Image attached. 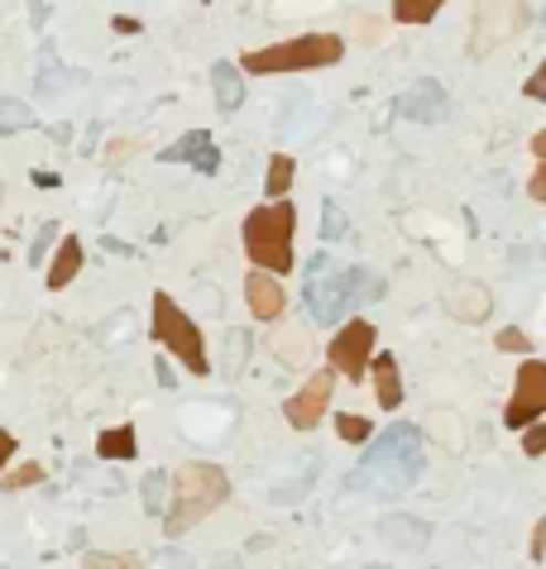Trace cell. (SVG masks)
Returning <instances> with one entry per match:
<instances>
[{"label":"cell","instance_id":"5","mask_svg":"<svg viewBox=\"0 0 546 569\" xmlns=\"http://www.w3.org/2000/svg\"><path fill=\"white\" fill-rule=\"evenodd\" d=\"M149 316H154V340L168 349V355H178V363L187 373H211V359H207V340H201V326L192 316L182 312L178 302L168 297V292H154V302H149Z\"/></svg>","mask_w":546,"mask_h":569},{"label":"cell","instance_id":"43","mask_svg":"<svg viewBox=\"0 0 546 569\" xmlns=\"http://www.w3.org/2000/svg\"><path fill=\"white\" fill-rule=\"evenodd\" d=\"M49 135H53V144H72V129H67V125H53Z\"/></svg>","mask_w":546,"mask_h":569},{"label":"cell","instance_id":"28","mask_svg":"<svg viewBox=\"0 0 546 569\" xmlns=\"http://www.w3.org/2000/svg\"><path fill=\"white\" fill-rule=\"evenodd\" d=\"M63 86H86V72H43L39 77V96H53Z\"/></svg>","mask_w":546,"mask_h":569},{"label":"cell","instance_id":"34","mask_svg":"<svg viewBox=\"0 0 546 569\" xmlns=\"http://www.w3.org/2000/svg\"><path fill=\"white\" fill-rule=\"evenodd\" d=\"M57 240V225L49 221V225H43L39 230V235H34V250H29V264H43V254H49V244Z\"/></svg>","mask_w":546,"mask_h":569},{"label":"cell","instance_id":"25","mask_svg":"<svg viewBox=\"0 0 546 569\" xmlns=\"http://www.w3.org/2000/svg\"><path fill=\"white\" fill-rule=\"evenodd\" d=\"M164 507H168V474L154 470V474H144V513L164 517Z\"/></svg>","mask_w":546,"mask_h":569},{"label":"cell","instance_id":"36","mask_svg":"<svg viewBox=\"0 0 546 569\" xmlns=\"http://www.w3.org/2000/svg\"><path fill=\"white\" fill-rule=\"evenodd\" d=\"M244 359H250V335H230V363H235V373L244 369Z\"/></svg>","mask_w":546,"mask_h":569},{"label":"cell","instance_id":"40","mask_svg":"<svg viewBox=\"0 0 546 569\" xmlns=\"http://www.w3.org/2000/svg\"><path fill=\"white\" fill-rule=\"evenodd\" d=\"M14 445H20V441H14V435H10L6 426H0V470H6V464H10V455H14Z\"/></svg>","mask_w":546,"mask_h":569},{"label":"cell","instance_id":"13","mask_svg":"<svg viewBox=\"0 0 546 569\" xmlns=\"http://www.w3.org/2000/svg\"><path fill=\"white\" fill-rule=\"evenodd\" d=\"M441 306L451 312L460 326H484L489 320V312H494V297H489V287L484 283H451L441 292Z\"/></svg>","mask_w":546,"mask_h":569},{"label":"cell","instance_id":"33","mask_svg":"<svg viewBox=\"0 0 546 569\" xmlns=\"http://www.w3.org/2000/svg\"><path fill=\"white\" fill-rule=\"evenodd\" d=\"M355 39H359V43H379V39H384V20H369V14H359V20H355Z\"/></svg>","mask_w":546,"mask_h":569},{"label":"cell","instance_id":"17","mask_svg":"<svg viewBox=\"0 0 546 569\" xmlns=\"http://www.w3.org/2000/svg\"><path fill=\"white\" fill-rule=\"evenodd\" d=\"M211 92H216V110L221 115H235L244 106V77L230 57H216L211 63Z\"/></svg>","mask_w":546,"mask_h":569},{"label":"cell","instance_id":"9","mask_svg":"<svg viewBox=\"0 0 546 569\" xmlns=\"http://www.w3.org/2000/svg\"><path fill=\"white\" fill-rule=\"evenodd\" d=\"M330 392H336V373L330 369H316L307 383H302L293 398L283 402V417H287V426L293 431H312L316 421L326 417V407H330Z\"/></svg>","mask_w":546,"mask_h":569},{"label":"cell","instance_id":"26","mask_svg":"<svg viewBox=\"0 0 546 569\" xmlns=\"http://www.w3.org/2000/svg\"><path fill=\"white\" fill-rule=\"evenodd\" d=\"M336 435H340L345 445H365L369 435H374V426H369L365 417H350V412H340V417H336Z\"/></svg>","mask_w":546,"mask_h":569},{"label":"cell","instance_id":"21","mask_svg":"<svg viewBox=\"0 0 546 569\" xmlns=\"http://www.w3.org/2000/svg\"><path fill=\"white\" fill-rule=\"evenodd\" d=\"M293 172H297L293 154H273V158H269V172H264V197H269V201L287 197V187H293Z\"/></svg>","mask_w":546,"mask_h":569},{"label":"cell","instance_id":"2","mask_svg":"<svg viewBox=\"0 0 546 569\" xmlns=\"http://www.w3.org/2000/svg\"><path fill=\"white\" fill-rule=\"evenodd\" d=\"M230 498V478L216 464H182L168 478V507H164V536H182L192 531L201 517H211L216 507Z\"/></svg>","mask_w":546,"mask_h":569},{"label":"cell","instance_id":"11","mask_svg":"<svg viewBox=\"0 0 546 569\" xmlns=\"http://www.w3.org/2000/svg\"><path fill=\"white\" fill-rule=\"evenodd\" d=\"M393 115L398 120H412V125H441L451 115V96H445L441 82H412L408 92L393 101Z\"/></svg>","mask_w":546,"mask_h":569},{"label":"cell","instance_id":"16","mask_svg":"<svg viewBox=\"0 0 546 569\" xmlns=\"http://www.w3.org/2000/svg\"><path fill=\"white\" fill-rule=\"evenodd\" d=\"M273 355H279L283 369H307L312 363V330L283 320V326L273 330Z\"/></svg>","mask_w":546,"mask_h":569},{"label":"cell","instance_id":"32","mask_svg":"<svg viewBox=\"0 0 546 569\" xmlns=\"http://www.w3.org/2000/svg\"><path fill=\"white\" fill-rule=\"evenodd\" d=\"M345 235V211L336 201H326V215H322V240H340Z\"/></svg>","mask_w":546,"mask_h":569},{"label":"cell","instance_id":"47","mask_svg":"<svg viewBox=\"0 0 546 569\" xmlns=\"http://www.w3.org/2000/svg\"><path fill=\"white\" fill-rule=\"evenodd\" d=\"M0 569H6V565H0Z\"/></svg>","mask_w":546,"mask_h":569},{"label":"cell","instance_id":"15","mask_svg":"<svg viewBox=\"0 0 546 569\" xmlns=\"http://www.w3.org/2000/svg\"><path fill=\"white\" fill-rule=\"evenodd\" d=\"M379 541H388L393 550H412V556H422L431 546V527L422 517H384L379 521Z\"/></svg>","mask_w":546,"mask_h":569},{"label":"cell","instance_id":"24","mask_svg":"<svg viewBox=\"0 0 546 569\" xmlns=\"http://www.w3.org/2000/svg\"><path fill=\"white\" fill-rule=\"evenodd\" d=\"M445 0H393V20L398 24H431Z\"/></svg>","mask_w":546,"mask_h":569},{"label":"cell","instance_id":"44","mask_svg":"<svg viewBox=\"0 0 546 569\" xmlns=\"http://www.w3.org/2000/svg\"><path fill=\"white\" fill-rule=\"evenodd\" d=\"M34 187H57V172H43V168H39V172H34Z\"/></svg>","mask_w":546,"mask_h":569},{"label":"cell","instance_id":"20","mask_svg":"<svg viewBox=\"0 0 546 569\" xmlns=\"http://www.w3.org/2000/svg\"><path fill=\"white\" fill-rule=\"evenodd\" d=\"M135 426H111V431H101V441H96V455L101 460H135Z\"/></svg>","mask_w":546,"mask_h":569},{"label":"cell","instance_id":"45","mask_svg":"<svg viewBox=\"0 0 546 569\" xmlns=\"http://www.w3.org/2000/svg\"><path fill=\"white\" fill-rule=\"evenodd\" d=\"M0 201H6V182H0Z\"/></svg>","mask_w":546,"mask_h":569},{"label":"cell","instance_id":"29","mask_svg":"<svg viewBox=\"0 0 546 569\" xmlns=\"http://www.w3.org/2000/svg\"><path fill=\"white\" fill-rule=\"evenodd\" d=\"M494 345L503 349V355H508V349H513V355H532V335L527 330H498Z\"/></svg>","mask_w":546,"mask_h":569},{"label":"cell","instance_id":"3","mask_svg":"<svg viewBox=\"0 0 546 569\" xmlns=\"http://www.w3.org/2000/svg\"><path fill=\"white\" fill-rule=\"evenodd\" d=\"M293 235H297V211L287 197L264 201L259 211L244 215V254H250L254 268L273 273V278H283L293 268Z\"/></svg>","mask_w":546,"mask_h":569},{"label":"cell","instance_id":"1","mask_svg":"<svg viewBox=\"0 0 546 569\" xmlns=\"http://www.w3.org/2000/svg\"><path fill=\"white\" fill-rule=\"evenodd\" d=\"M417 478H422V431L412 421H393L379 441H365V460L345 484L369 498H398Z\"/></svg>","mask_w":546,"mask_h":569},{"label":"cell","instance_id":"38","mask_svg":"<svg viewBox=\"0 0 546 569\" xmlns=\"http://www.w3.org/2000/svg\"><path fill=\"white\" fill-rule=\"evenodd\" d=\"M527 192H532V201H546V164H537V172H532V182H527Z\"/></svg>","mask_w":546,"mask_h":569},{"label":"cell","instance_id":"31","mask_svg":"<svg viewBox=\"0 0 546 569\" xmlns=\"http://www.w3.org/2000/svg\"><path fill=\"white\" fill-rule=\"evenodd\" d=\"M139 149H144V139H139V135H129V139H111L106 164H125V158H135Z\"/></svg>","mask_w":546,"mask_h":569},{"label":"cell","instance_id":"30","mask_svg":"<svg viewBox=\"0 0 546 569\" xmlns=\"http://www.w3.org/2000/svg\"><path fill=\"white\" fill-rule=\"evenodd\" d=\"M39 478H43L39 464H20V470H14L10 478H0V484H6V493H20V488H34Z\"/></svg>","mask_w":546,"mask_h":569},{"label":"cell","instance_id":"12","mask_svg":"<svg viewBox=\"0 0 546 569\" xmlns=\"http://www.w3.org/2000/svg\"><path fill=\"white\" fill-rule=\"evenodd\" d=\"M164 164H192L201 178H211V172H221V149H216L207 129H187L164 149Z\"/></svg>","mask_w":546,"mask_h":569},{"label":"cell","instance_id":"18","mask_svg":"<svg viewBox=\"0 0 546 569\" xmlns=\"http://www.w3.org/2000/svg\"><path fill=\"white\" fill-rule=\"evenodd\" d=\"M82 240L77 235H63L57 240V250H53V264H49V278H43V287L49 292H63V287H72V278L82 273Z\"/></svg>","mask_w":546,"mask_h":569},{"label":"cell","instance_id":"7","mask_svg":"<svg viewBox=\"0 0 546 569\" xmlns=\"http://www.w3.org/2000/svg\"><path fill=\"white\" fill-rule=\"evenodd\" d=\"M374 345H379V326H374V320H365V316H350V320H345V326L336 330L330 349H326L330 373H340V378H350V383H359V378L369 373Z\"/></svg>","mask_w":546,"mask_h":569},{"label":"cell","instance_id":"22","mask_svg":"<svg viewBox=\"0 0 546 569\" xmlns=\"http://www.w3.org/2000/svg\"><path fill=\"white\" fill-rule=\"evenodd\" d=\"M345 283H350V306H365V302L384 297V278L369 273V268H345Z\"/></svg>","mask_w":546,"mask_h":569},{"label":"cell","instance_id":"23","mask_svg":"<svg viewBox=\"0 0 546 569\" xmlns=\"http://www.w3.org/2000/svg\"><path fill=\"white\" fill-rule=\"evenodd\" d=\"M20 129H34V110L14 96H0V135H20Z\"/></svg>","mask_w":546,"mask_h":569},{"label":"cell","instance_id":"39","mask_svg":"<svg viewBox=\"0 0 546 569\" xmlns=\"http://www.w3.org/2000/svg\"><path fill=\"white\" fill-rule=\"evenodd\" d=\"M542 550H546V521H537V527H532V550H527V556L542 560Z\"/></svg>","mask_w":546,"mask_h":569},{"label":"cell","instance_id":"42","mask_svg":"<svg viewBox=\"0 0 546 569\" xmlns=\"http://www.w3.org/2000/svg\"><path fill=\"white\" fill-rule=\"evenodd\" d=\"M115 34H139V20H129V14H120V20H115Z\"/></svg>","mask_w":546,"mask_h":569},{"label":"cell","instance_id":"19","mask_svg":"<svg viewBox=\"0 0 546 569\" xmlns=\"http://www.w3.org/2000/svg\"><path fill=\"white\" fill-rule=\"evenodd\" d=\"M369 369H374V398H379L384 412H393L402 402V373H398V359L393 355H369Z\"/></svg>","mask_w":546,"mask_h":569},{"label":"cell","instance_id":"37","mask_svg":"<svg viewBox=\"0 0 546 569\" xmlns=\"http://www.w3.org/2000/svg\"><path fill=\"white\" fill-rule=\"evenodd\" d=\"M542 92H546V67H537V72H532V77H527V86H523V96H527V101H542Z\"/></svg>","mask_w":546,"mask_h":569},{"label":"cell","instance_id":"8","mask_svg":"<svg viewBox=\"0 0 546 569\" xmlns=\"http://www.w3.org/2000/svg\"><path fill=\"white\" fill-rule=\"evenodd\" d=\"M542 412H546V363L527 355L517 363V392H513V402L503 407V426L508 431L532 426V421H542Z\"/></svg>","mask_w":546,"mask_h":569},{"label":"cell","instance_id":"46","mask_svg":"<svg viewBox=\"0 0 546 569\" xmlns=\"http://www.w3.org/2000/svg\"><path fill=\"white\" fill-rule=\"evenodd\" d=\"M369 569H388V565H369Z\"/></svg>","mask_w":546,"mask_h":569},{"label":"cell","instance_id":"14","mask_svg":"<svg viewBox=\"0 0 546 569\" xmlns=\"http://www.w3.org/2000/svg\"><path fill=\"white\" fill-rule=\"evenodd\" d=\"M244 302H250V316H254V320H279L283 306H287L279 278H273V273H264V268H254L250 278H244Z\"/></svg>","mask_w":546,"mask_h":569},{"label":"cell","instance_id":"41","mask_svg":"<svg viewBox=\"0 0 546 569\" xmlns=\"http://www.w3.org/2000/svg\"><path fill=\"white\" fill-rule=\"evenodd\" d=\"M154 378H158L164 388H178V373H172V363H164V359L154 363Z\"/></svg>","mask_w":546,"mask_h":569},{"label":"cell","instance_id":"6","mask_svg":"<svg viewBox=\"0 0 546 569\" xmlns=\"http://www.w3.org/2000/svg\"><path fill=\"white\" fill-rule=\"evenodd\" d=\"M527 29V0H474L470 57H489Z\"/></svg>","mask_w":546,"mask_h":569},{"label":"cell","instance_id":"10","mask_svg":"<svg viewBox=\"0 0 546 569\" xmlns=\"http://www.w3.org/2000/svg\"><path fill=\"white\" fill-rule=\"evenodd\" d=\"M307 312H312L316 326H336V320L350 312V283H345V268L312 273V283H307Z\"/></svg>","mask_w":546,"mask_h":569},{"label":"cell","instance_id":"35","mask_svg":"<svg viewBox=\"0 0 546 569\" xmlns=\"http://www.w3.org/2000/svg\"><path fill=\"white\" fill-rule=\"evenodd\" d=\"M542 450H546V426H542V421H532V426H527V435H523V455H532V460H537Z\"/></svg>","mask_w":546,"mask_h":569},{"label":"cell","instance_id":"4","mask_svg":"<svg viewBox=\"0 0 546 569\" xmlns=\"http://www.w3.org/2000/svg\"><path fill=\"white\" fill-rule=\"evenodd\" d=\"M345 57V39L340 34H302V39H283L269 49H250L240 53V67L254 77L269 72H316V67H336Z\"/></svg>","mask_w":546,"mask_h":569},{"label":"cell","instance_id":"27","mask_svg":"<svg viewBox=\"0 0 546 569\" xmlns=\"http://www.w3.org/2000/svg\"><path fill=\"white\" fill-rule=\"evenodd\" d=\"M82 569H144L139 556H120V550H96V556H86Z\"/></svg>","mask_w":546,"mask_h":569}]
</instances>
